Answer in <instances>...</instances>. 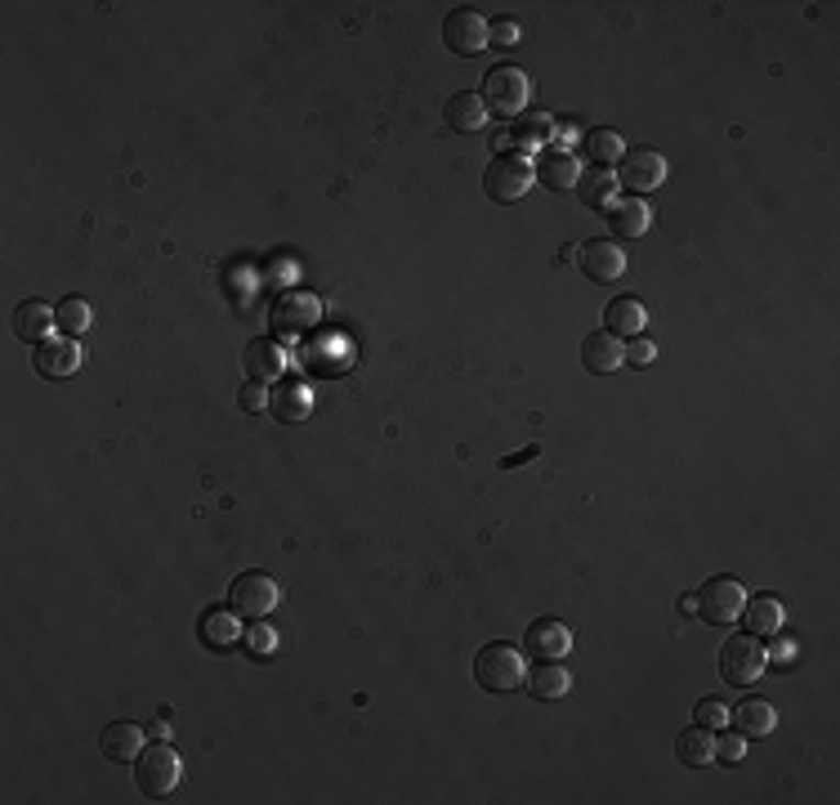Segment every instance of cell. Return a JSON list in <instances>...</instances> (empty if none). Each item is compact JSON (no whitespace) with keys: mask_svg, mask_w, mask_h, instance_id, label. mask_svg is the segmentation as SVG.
Listing matches in <instances>:
<instances>
[{"mask_svg":"<svg viewBox=\"0 0 840 805\" xmlns=\"http://www.w3.org/2000/svg\"><path fill=\"white\" fill-rule=\"evenodd\" d=\"M474 681L487 694H515L528 685V658L515 644H487L474 658Z\"/></svg>","mask_w":840,"mask_h":805,"instance_id":"obj_1","label":"cell"},{"mask_svg":"<svg viewBox=\"0 0 840 805\" xmlns=\"http://www.w3.org/2000/svg\"><path fill=\"white\" fill-rule=\"evenodd\" d=\"M184 779V761L179 752L166 743V738H157V743H148L144 752H139L134 761V787L144 792L148 801H166Z\"/></svg>","mask_w":840,"mask_h":805,"instance_id":"obj_2","label":"cell"},{"mask_svg":"<svg viewBox=\"0 0 840 805\" xmlns=\"http://www.w3.org/2000/svg\"><path fill=\"white\" fill-rule=\"evenodd\" d=\"M528 99H532V77L523 67L506 63V67H493V73L483 77V103L501 121H519L528 112Z\"/></svg>","mask_w":840,"mask_h":805,"instance_id":"obj_3","label":"cell"},{"mask_svg":"<svg viewBox=\"0 0 840 805\" xmlns=\"http://www.w3.org/2000/svg\"><path fill=\"white\" fill-rule=\"evenodd\" d=\"M532 184H537V175H532L528 157H519V153H501L483 170V192L493 201H523L532 192Z\"/></svg>","mask_w":840,"mask_h":805,"instance_id":"obj_4","label":"cell"},{"mask_svg":"<svg viewBox=\"0 0 840 805\" xmlns=\"http://www.w3.org/2000/svg\"><path fill=\"white\" fill-rule=\"evenodd\" d=\"M742 604H747V586L729 573L720 577H707L703 591H697V618H707L716 627H729L742 618Z\"/></svg>","mask_w":840,"mask_h":805,"instance_id":"obj_5","label":"cell"},{"mask_svg":"<svg viewBox=\"0 0 840 805\" xmlns=\"http://www.w3.org/2000/svg\"><path fill=\"white\" fill-rule=\"evenodd\" d=\"M612 175H617V188H626L630 197H640V192L662 188L666 175H671V166H666V157H662L657 148H635V153L626 148Z\"/></svg>","mask_w":840,"mask_h":805,"instance_id":"obj_6","label":"cell"},{"mask_svg":"<svg viewBox=\"0 0 840 805\" xmlns=\"http://www.w3.org/2000/svg\"><path fill=\"white\" fill-rule=\"evenodd\" d=\"M268 322L277 335H309L318 322H322V300L313 291H283L268 309Z\"/></svg>","mask_w":840,"mask_h":805,"instance_id":"obj_7","label":"cell"},{"mask_svg":"<svg viewBox=\"0 0 840 805\" xmlns=\"http://www.w3.org/2000/svg\"><path fill=\"white\" fill-rule=\"evenodd\" d=\"M764 666H769V653H764V644L747 631V636H733L725 649H720V676L729 681V685H755L760 676H764Z\"/></svg>","mask_w":840,"mask_h":805,"instance_id":"obj_8","label":"cell"},{"mask_svg":"<svg viewBox=\"0 0 840 805\" xmlns=\"http://www.w3.org/2000/svg\"><path fill=\"white\" fill-rule=\"evenodd\" d=\"M229 604L242 614V618H268L277 604H283V582L277 577H268V573H242L237 582H233V591H229Z\"/></svg>","mask_w":840,"mask_h":805,"instance_id":"obj_9","label":"cell"},{"mask_svg":"<svg viewBox=\"0 0 840 805\" xmlns=\"http://www.w3.org/2000/svg\"><path fill=\"white\" fill-rule=\"evenodd\" d=\"M532 175H537L541 188H554V192L577 188V179H582V157H577L568 144H545V148L537 153Z\"/></svg>","mask_w":840,"mask_h":805,"instance_id":"obj_10","label":"cell"},{"mask_svg":"<svg viewBox=\"0 0 840 805\" xmlns=\"http://www.w3.org/2000/svg\"><path fill=\"white\" fill-rule=\"evenodd\" d=\"M487 41H493V23H487L478 10H452L443 23V45L452 54H483Z\"/></svg>","mask_w":840,"mask_h":805,"instance_id":"obj_11","label":"cell"},{"mask_svg":"<svg viewBox=\"0 0 840 805\" xmlns=\"http://www.w3.org/2000/svg\"><path fill=\"white\" fill-rule=\"evenodd\" d=\"M242 367H246V376L259 381V385H277V381H283L287 354H283V345H277V335H255V341H246Z\"/></svg>","mask_w":840,"mask_h":805,"instance_id":"obj_12","label":"cell"},{"mask_svg":"<svg viewBox=\"0 0 840 805\" xmlns=\"http://www.w3.org/2000/svg\"><path fill=\"white\" fill-rule=\"evenodd\" d=\"M523 649L537 658V662H564L573 653V631L559 622V618H537L523 636Z\"/></svg>","mask_w":840,"mask_h":805,"instance_id":"obj_13","label":"cell"},{"mask_svg":"<svg viewBox=\"0 0 840 805\" xmlns=\"http://www.w3.org/2000/svg\"><path fill=\"white\" fill-rule=\"evenodd\" d=\"M144 748H148V743H144V725H134V720H112V725H103V734H99V752H103V761H112V765H134Z\"/></svg>","mask_w":840,"mask_h":805,"instance_id":"obj_14","label":"cell"},{"mask_svg":"<svg viewBox=\"0 0 840 805\" xmlns=\"http://www.w3.org/2000/svg\"><path fill=\"white\" fill-rule=\"evenodd\" d=\"M577 255H582V260H577L582 274H586L590 283H617V278L626 274V251H621L617 242H608V238L586 242Z\"/></svg>","mask_w":840,"mask_h":805,"instance_id":"obj_15","label":"cell"},{"mask_svg":"<svg viewBox=\"0 0 840 805\" xmlns=\"http://www.w3.org/2000/svg\"><path fill=\"white\" fill-rule=\"evenodd\" d=\"M77 367H81V345L73 341V335H49L45 345H36V372L45 381H63Z\"/></svg>","mask_w":840,"mask_h":805,"instance_id":"obj_16","label":"cell"},{"mask_svg":"<svg viewBox=\"0 0 840 805\" xmlns=\"http://www.w3.org/2000/svg\"><path fill=\"white\" fill-rule=\"evenodd\" d=\"M621 350H626V345L617 341L612 331H590L586 341H582V367L595 372V376H608V372H617V367L626 363Z\"/></svg>","mask_w":840,"mask_h":805,"instance_id":"obj_17","label":"cell"},{"mask_svg":"<svg viewBox=\"0 0 840 805\" xmlns=\"http://www.w3.org/2000/svg\"><path fill=\"white\" fill-rule=\"evenodd\" d=\"M644 322H649V313H644V305H640L635 296H612V300L604 305V331H612L617 341H621V335H630V341H635V335L644 331Z\"/></svg>","mask_w":840,"mask_h":805,"instance_id":"obj_18","label":"cell"},{"mask_svg":"<svg viewBox=\"0 0 840 805\" xmlns=\"http://www.w3.org/2000/svg\"><path fill=\"white\" fill-rule=\"evenodd\" d=\"M742 622L751 636H778L783 622H787V609H783V599L778 595H755L742 604Z\"/></svg>","mask_w":840,"mask_h":805,"instance_id":"obj_19","label":"cell"},{"mask_svg":"<svg viewBox=\"0 0 840 805\" xmlns=\"http://www.w3.org/2000/svg\"><path fill=\"white\" fill-rule=\"evenodd\" d=\"M54 327H58V318H54V309L45 300H27L14 313V335H19V341H27V345H45Z\"/></svg>","mask_w":840,"mask_h":805,"instance_id":"obj_20","label":"cell"},{"mask_svg":"<svg viewBox=\"0 0 840 805\" xmlns=\"http://www.w3.org/2000/svg\"><path fill=\"white\" fill-rule=\"evenodd\" d=\"M443 117H447V125L452 130H461V134H474V130H483L487 125V103H483V95H469V90H456L447 103H443Z\"/></svg>","mask_w":840,"mask_h":805,"instance_id":"obj_21","label":"cell"},{"mask_svg":"<svg viewBox=\"0 0 840 805\" xmlns=\"http://www.w3.org/2000/svg\"><path fill=\"white\" fill-rule=\"evenodd\" d=\"M268 412L287 426H300L313 417V394L305 385H277V394H268Z\"/></svg>","mask_w":840,"mask_h":805,"instance_id":"obj_22","label":"cell"},{"mask_svg":"<svg viewBox=\"0 0 840 805\" xmlns=\"http://www.w3.org/2000/svg\"><path fill=\"white\" fill-rule=\"evenodd\" d=\"M608 224H612L617 238H644L653 229V211L640 197H626V201H612L608 207Z\"/></svg>","mask_w":840,"mask_h":805,"instance_id":"obj_23","label":"cell"},{"mask_svg":"<svg viewBox=\"0 0 840 805\" xmlns=\"http://www.w3.org/2000/svg\"><path fill=\"white\" fill-rule=\"evenodd\" d=\"M729 720L738 725L742 738H764V734H774L778 712H774V703H764V698H742L738 712H729Z\"/></svg>","mask_w":840,"mask_h":805,"instance_id":"obj_24","label":"cell"},{"mask_svg":"<svg viewBox=\"0 0 840 805\" xmlns=\"http://www.w3.org/2000/svg\"><path fill=\"white\" fill-rule=\"evenodd\" d=\"M577 197H582V207H590V211H608L612 201H617V175H612L608 166L582 170V179H577Z\"/></svg>","mask_w":840,"mask_h":805,"instance_id":"obj_25","label":"cell"},{"mask_svg":"<svg viewBox=\"0 0 840 805\" xmlns=\"http://www.w3.org/2000/svg\"><path fill=\"white\" fill-rule=\"evenodd\" d=\"M201 640L210 649H233L242 640V614L237 609H210L201 618Z\"/></svg>","mask_w":840,"mask_h":805,"instance_id":"obj_26","label":"cell"},{"mask_svg":"<svg viewBox=\"0 0 840 805\" xmlns=\"http://www.w3.org/2000/svg\"><path fill=\"white\" fill-rule=\"evenodd\" d=\"M573 690V676H568V666L564 662H541L532 676H528V694L541 698V703H554V698H564Z\"/></svg>","mask_w":840,"mask_h":805,"instance_id":"obj_27","label":"cell"},{"mask_svg":"<svg viewBox=\"0 0 840 805\" xmlns=\"http://www.w3.org/2000/svg\"><path fill=\"white\" fill-rule=\"evenodd\" d=\"M675 757H679L688 770L711 765V761H716V738H711V729H703V725L684 729V734L675 738Z\"/></svg>","mask_w":840,"mask_h":805,"instance_id":"obj_28","label":"cell"},{"mask_svg":"<svg viewBox=\"0 0 840 805\" xmlns=\"http://www.w3.org/2000/svg\"><path fill=\"white\" fill-rule=\"evenodd\" d=\"M582 153H590L595 166H617L626 144H621V134L617 130H590L586 140H582Z\"/></svg>","mask_w":840,"mask_h":805,"instance_id":"obj_29","label":"cell"},{"mask_svg":"<svg viewBox=\"0 0 840 805\" xmlns=\"http://www.w3.org/2000/svg\"><path fill=\"white\" fill-rule=\"evenodd\" d=\"M54 318H58V331H63V335H73V341H77L81 331H90V318H95V309H90L81 296H67V300L54 309Z\"/></svg>","mask_w":840,"mask_h":805,"instance_id":"obj_30","label":"cell"},{"mask_svg":"<svg viewBox=\"0 0 840 805\" xmlns=\"http://www.w3.org/2000/svg\"><path fill=\"white\" fill-rule=\"evenodd\" d=\"M554 134V117L550 112H528V117H519V130H515V140L523 144V148H545V140Z\"/></svg>","mask_w":840,"mask_h":805,"instance_id":"obj_31","label":"cell"},{"mask_svg":"<svg viewBox=\"0 0 840 805\" xmlns=\"http://www.w3.org/2000/svg\"><path fill=\"white\" fill-rule=\"evenodd\" d=\"M742 757H747V738H742L738 729H729V734L716 738V761H720V765H742Z\"/></svg>","mask_w":840,"mask_h":805,"instance_id":"obj_32","label":"cell"},{"mask_svg":"<svg viewBox=\"0 0 840 805\" xmlns=\"http://www.w3.org/2000/svg\"><path fill=\"white\" fill-rule=\"evenodd\" d=\"M693 720L703 725V729H725L729 725V707L716 703V698H703V703H697V712H693Z\"/></svg>","mask_w":840,"mask_h":805,"instance_id":"obj_33","label":"cell"},{"mask_svg":"<svg viewBox=\"0 0 840 805\" xmlns=\"http://www.w3.org/2000/svg\"><path fill=\"white\" fill-rule=\"evenodd\" d=\"M621 354H626V363H630V367H649V363L657 359L653 341H644V335H635V341H630V345H626Z\"/></svg>","mask_w":840,"mask_h":805,"instance_id":"obj_34","label":"cell"},{"mask_svg":"<svg viewBox=\"0 0 840 805\" xmlns=\"http://www.w3.org/2000/svg\"><path fill=\"white\" fill-rule=\"evenodd\" d=\"M242 408H246V412H264V408H268V385H259V381L242 385Z\"/></svg>","mask_w":840,"mask_h":805,"instance_id":"obj_35","label":"cell"},{"mask_svg":"<svg viewBox=\"0 0 840 805\" xmlns=\"http://www.w3.org/2000/svg\"><path fill=\"white\" fill-rule=\"evenodd\" d=\"M493 45L497 49H515L519 45V27L515 23H493Z\"/></svg>","mask_w":840,"mask_h":805,"instance_id":"obj_36","label":"cell"},{"mask_svg":"<svg viewBox=\"0 0 840 805\" xmlns=\"http://www.w3.org/2000/svg\"><path fill=\"white\" fill-rule=\"evenodd\" d=\"M251 649H255L259 658H268V653L277 649V640H273V631H268V627H255V631H251Z\"/></svg>","mask_w":840,"mask_h":805,"instance_id":"obj_37","label":"cell"},{"mask_svg":"<svg viewBox=\"0 0 840 805\" xmlns=\"http://www.w3.org/2000/svg\"><path fill=\"white\" fill-rule=\"evenodd\" d=\"M679 614H697V595H684V599H679Z\"/></svg>","mask_w":840,"mask_h":805,"instance_id":"obj_38","label":"cell"}]
</instances>
